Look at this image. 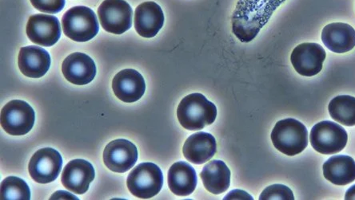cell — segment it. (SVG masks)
Segmentation results:
<instances>
[{"instance_id": "obj_1", "label": "cell", "mask_w": 355, "mask_h": 200, "mask_svg": "<svg viewBox=\"0 0 355 200\" xmlns=\"http://www.w3.org/2000/svg\"><path fill=\"white\" fill-rule=\"evenodd\" d=\"M284 0H239L232 17V30L242 43H250L268 22Z\"/></svg>"}, {"instance_id": "obj_2", "label": "cell", "mask_w": 355, "mask_h": 200, "mask_svg": "<svg viewBox=\"0 0 355 200\" xmlns=\"http://www.w3.org/2000/svg\"><path fill=\"white\" fill-rule=\"evenodd\" d=\"M177 117L184 129L201 130L215 122L217 108L202 94L191 93L182 100L177 109Z\"/></svg>"}, {"instance_id": "obj_3", "label": "cell", "mask_w": 355, "mask_h": 200, "mask_svg": "<svg viewBox=\"0 0 355 200\" xmlns=\"http://www.w3.org/2000/svg\"><path fill=\"white\" fill-rule=\"evenodd\" d=\"M271 140L277 150L286 156H293L304 152L308 145V131L306 126L293 118L277 122Z\"/></svg>"}, {"instance_id": "obj_4", "label": "cell", "mask_w": 355, "mask_h": 200, "mask_svg": "<svg viewBox=\"0 0 355 200\" xmlns=\"http://www.w3.org/2000/svg\"><path fill=\"white\" fill-rule=\"evenodd\" d=\"M62 30L73 41L85 43L98 33L96 15L91 8L77 6L67 10L62 19Z\"/></svg>"}, {"instance_id": "obj_5", "label": "cell", "mask_w": 355, "mask_h": 200, "mask_svg": "<svg viewBox=\"0 0 355 200\" xmlns=\"http://www.w3.org/2000/svg\"><path fill=\"white\" fill-rule=\"evenodd\" d=\"M127 184L129 191L135 197L150 199L158 194L163 188V172L153 163H142L130 172Z\"/></svg>"}, {"instance_id": "obj_6", "label": "cell", "mask_w": 355, "mask_h": 200, "mask_svg": "<svg viewBox=\"0 0 355 200\" xmlns=\"http://www.w3.org/2000/svg\"><path fill=\"white\" fill-rule=\"evenodd\" d=\"M311 144L321 154H336L345 148L348 135L342 126L325 120L316 124L310 135Z\"/></svg>"}, {"instance_id": "obj_7", "label": "cell", "mask_w": 355, "mask_h": 200, "mask_svg": "<svg viewBox=\"0 0 355 200\" xmlns=\"http://www.w3.org/2000/svg\"><path fill=\"white\" fill-rule=\"evenodd\" d=\"M98 15L103 28L109 33L122 35L132 28L133 10L125 0H105Z\"/></svg>"}, {"instance_id": "obj_8", "label": "cell", "mask_w": 355, "mask_h": 200, "mask_svg": "<svg viewBox=\"0 0 355 200\" xmlns=\"http://www.w3.org/2000/svg\"><path fill=\"white\" fill-rule=\"evenodd\" d=\"M35 119L34 109L21 100H13L2 109L1 125L10 135L24 136L28 134L33 128Z\"/></svg>"}, {"instance_id": "obj_9", "label": "cell", "mask_w": 355, "mask_h": 200, "mask_svg": "<svg viewBox=\"0 0 355 200\" xmlns=\"http://www.w3.org/2000/svg\"><path fill=\"white\" fill-rule=\"evenodd\" d=\"M62 158L58 151L44 148L35 152L29 163V174L35 182L49 183L58 178L62 170Z\"/></svg>"}, {"instance_id": "obj_10", "label": "cell", "mask_w": 355, "mask_h": 200, "mask_svg": "<svg viewBox=\"0 0 355 200\" xmlns=\"http://www.w3.org/2000/svg\"><path fill=\"white\" fill-rule=\"evenodd\" d=\"M326 51L318 44L306 43L295 47L291 56L295 70L302 76L317 75L322 69Z\"/></svg>"}, {"instance_id": "obj_11", "label": "cell", "mask_w": 355, "mask_h": 200, "mask_svg": "<svg viewBox=\"0 0 355 200\" xmlns=\"http://www.w3.org/2000/svg\"><path fill=\"white\" fill-rule=\"evenodd\" d=\"M138 161V150L132 142L119 139L110 142L103 152L104 164L110 170L124 173L132 168Z\"/></svg>"}, {"instance_id": "obj_12", "label": "cell", "mask_w": 355, "mask_h": 200, "mask_svg": "<svg viewBox=\"0 0 355 200\" xmlns=\"http://www.w3.org/2000/svg\"><path fill=\"white\" fill-rule=\"evenodd\" d=\"M26 31L33 43L43 46H54L61 36L59 19L53 15L45 14L31 17Z\"/></svg>"}, {"instance_id": "obj_13", "label": "cell", "mask_w": 355, "mask_h": 200, "mask_svg": "<svg viewBox=\"0 0 355 200\" xmlns=\"http://www.w3.org/2000/svg\"><path fill=\"white\" fill-rule=\"evenodd\" d=\"M96 172L90 162L77 159L67 164L62 172L61 181L67 190L83 194L95 179Z\"/></svg>"}, {"instance_id": "obj_14", "label": "cell", "mask_w": 355, "mask_h": 200, "mask_svg": "<svg viewBox=\"0 0 355 200\" xmlns=\"http://www.w3.org/2000/svg\"><path fill=\"white\" fill-rule=\"evenodd\" d=\"M62 71L67 81L75 85L83 86L95 78L96 66L90 57L76 52L66 57L62 62Z\"/></svg>"}, {"instance_id": "obj_15", "label": "cell", "mask_w": 355, "mask_h": 200, "mask_svg": "<svg viewBox=\"0 0 355 200\" xmlns=\"http://www.w3.org/2000/svg\"><path fill=\"white\" fill-rule=\"evenodd\" d=\"M112 89L116 96L126 103L139 101L146 91L144 78L132 69L119 71L112 81Z\"/></svg>"}, {"instance_id": "obj_16", "label": "cell", "mask_w": 355, "mask_h": 200, "mask_svg": "<svg viewBox=\"0 0 355 200\" xmlns=\"http://www.w3.org/2000/svg\"><path fill=\"white\" fill-rule=\"evenodd\" d=\"M135 28L144 38H153L164 24V14L159 5L145 2L135 9Z\"/></svg>"}, {"instance_id": "obj_17", "label": "cell", "mask_w": 355, "mask_h": 200, "mask_svg": "<svg viewBox=\"0 0 355 200\" xmlns=\"http://www.w3.org/2000/svg\"><path fill=\"white\" fill-rule=\"evenodd\" d=\"M18 64L24 75L39 78L49 71L51 57L49 53L40 46H28L20 49Z\"/></svg>"}, {"instance_id": "obj_18", "label": "cell", "mask_w": 355, "mask_h": 200, "mask_svg": "<svg viewBox=\"0 0 355 200\" xmlns=\"http://www.w3.org/2000/svg\"><path fill=\"white\" fill-rule=\"evenodd\" d=\"M216 138L210 134L198 131L187 138L182 149L184 157L194 165H202L216 154Z\"/></svg>"}, {"instance_id": "obj_19", "label": "cell", "mask_w": 355, "mask_h": 200, "mask_svg": "<svg viewBox=\"0 0 355 200\" xmlns=\"http://www.w3.org/2000/svg\"><path fill=\"white\" fill-rule=\"evenodd\" d=\"M322 41L329 50L343 54L355 46V30L347 24H328L322 30Z\"/></svg>"}, {"instance_id": "obj_20", "label": "cell", "mask_w": 355, "mask_h": 200, "mask_svg": "<svg viewBox=\"0 0 355 200\" xmlns=\"http://www.w3.org/2000/svg\"><path fill=\"white\" fill-rule=\"evenodd\" d=\"M198 183L195 168L184 161L175 163L168 172V186L176 196L187 197L194 192Z\"/></svg>"}, {"instance_id": "obj_21", "label": "cell", "mask_w": 355, "mask_h": 200, "mask_svg": "<svg viewBox=\"0 0 355 200\" xmlns=\"http://www.w3.org/2000/svg\"><path fill=\"white\" fill-rule=\"evenodd\" d=\"M323 175L336 185H347L355 181V161L348 156H332L323 165Z\"/></svg>"}, {"instance_id": "obj_22", "label": "cell", "mask_w": 355, "mask_h": 200, "mask_svg": "<svg viewBox=\"0 0 355 200\" xmlns=\"http://www.w3.org/2000/svg\"><path fill=\"white\" fill-rule=\"evenodd\" d=\"M200 177L207 190L215 194L225 192L231 184V171L222 161L209 162L203 167Z\"/></svg>"}, {"instance_id": "obj_23", "label": "cell", "mask_w": 355, "mask_h": 200, "mask_svg": "<svg viewBox=\"0 0 355 200\" xmlns=\"http://www.w3.org/2000/svg\"><path fill=\"white\" fill-rule=\"evenodd\" d=\"M331 118L345 126L355 125V98L348 96H338L329 104Z\"/></svg>"}, {"instance_id": "obj_24", "label": "cell", "mask_w": 355, "mask_h": 200, "mask_svg": "<svg viewBox=\"0 0 355 200\" xmlns=\"http://www.w3.org/2000/svg\"><path fill=\"white\" fill-rule=\"evenodd\" d=\"M1 199H31V191L22 179L17 176H9L1 183Z\"/></svg>"}, {"instance_id": "obj_25", "label": "cell", "mask_w": 355, "mask_h": 200, "mask_svg": "<svg viewBox=\"0 0 355 200\" xmlns=\"http://www.w3.org/2000/svg\"><path fill=\"white\" fill-rule=\"evenodd\" d=\"M260 200L269 199H286L294 200L295 197L293 192L288 187L282 185V184H274L268 188L260 194Z\"/></svg>"}, {"instance_id": "obj_26", "label": "cell", "mask_w": 355, "mask_h": 200, "mask_svg": "<svg viewBox=\"0 0 355 200\" xmlns=\"http://www.w3.org/2000/svg\"><path fill=\"white\" fill-rule=\"evenodd\" d=\"M31 4L41 12L55 14L65 6V0H30Z\"/></svg>"}, {"instance_id": "obj_27", "label": "cell", "mask_w": 355, "mask_h": 200, "mask_svg": "<svg viewBox=\"0 0 355 200\" xmlns=\"http://www.w3.org/2000/svg\"><path fill=\"white\" fill-rule=\"evenodd\" d=\"M224 199H254L248 193L242 190H234L229 193Z\"/></svg>"}, {"instance_id": "obj_28", "label": "cell", "mask_w": 355, "mask_h": 200, "mask_svg": "<svg viewBox=\"0 0 355 200\" xmlns=\"http://www.w3.org/2000/svg\"><path fill=\"white\" fill-rule=\"evenodd\" d=\"M79 199L76 197L73 196V194L70 193H67L64 191H59L52 194L51 199Z\"/></svg>"}, {"instance_id": "obj_29", "label": "cell", "mask_w": 355, "mask_h": 200, "mask_svg": "<svg viewBox=\"0 0 355 200\" xmlns=\"http://www.w3.org/2000/svg\"><path fill=\"white\" fill-rule=\"evenodd\" d=\"M345 199H355V185L348 189L346 193Z\"/></svg>"}]
</instances>
